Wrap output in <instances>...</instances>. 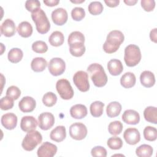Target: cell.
I'll return each instance as SVG.
<instances>
[{"label": "cell", "mask_w": 157, "mask_h": 157, "mask_svg": "<svg viewBox=\"0 0 157 157\" xmlns=\"http://www.w3.org/2000/svg\"><path fill=\"white\" fill-rule=\"evenodd\" d=\"M124 36L123 33L118 30L111 31L107 36V39L103 44V50L107 53H113L118 50L123 42Z\"/></svg>", "instance_id": "1"}, {"label": "cell", "mask_w": 157, "mask_h": 157, "mask_svg": "<svg viewBox=\"0 0 157 157\" xmlns=\"http://www.w3.org/2000/svg\"><path fill=\"white\" fill-rule=\"evenodd\" d=\"M87 71L90 74V77L93 84L97 87H102L107 82V76L105 72L103 67L98 63H93L90 64Z\"/></svg>", "instance_id": "2"}, {"label": "cell", "mask_w": 157, "mask_h": 157, "mask_svg": "<svg viewBox=\"0 0 157 157\" xmlns=\"http://www.w3.org/2000/svg\"><path fill=\"white\" fill-rule=\"evenodd\" d=\"M31 18L35 23L36 29L39 33L44 34L50 30V21L42 9L40 8L31 13Z\"/></svg>", "instance_id": "3"}, {"label": "cell", "mask_w": 157, "mask_h": 157, "mask_svg": "<svg viewBox=\"0 0 157 157\" xmlns=\"http://www.w3.org/2000/svg\"><path fill=\"white\" fill-rule=\"evenodd\" d=\"M142 58L139 47L134 44H130L124 49V60L128 67H134L139 64Z\"/></svg>", "instance_id": "4"}, {"label": "cell", "mask_w": 157, "mask_h": 157, "mask_svg": "<svg viewBox=\"0 0 157 157\" xmlns=\"http://www.w3.org/2000/svg\"><path fill=\"white\" fill-rule=\"evenodd\" d=\"M42 136L37 131H31L28 132L23 139L21 146L26 151L33 150L39 144L42 142Z\"/></svg>", "instance_id": "5"}, {"label": "cell", "mask_w": 157, "mask_h": 157, "mask_svg": "<svg viewBox=\"0 0 157 157\" xmlns=\"http://www.w3.org/2000/svg\"><path fill=\"white\" fill-rule=\"evenodd\" d=\"M56 88L63 99L69 100L74 96V90L67 79L61 78L58 80L56 83Z\"/></svg>", "instance_id": "6"}, {"label": "cell", "mask_w": 157, "mask_h": 157, "mask_svg": "<svg viewBox=\"0 0 157 157\" xmlns=\"http://www.w3.org/2000/svg\"><path fill=\"white\" fill-rule=\"evenodd\" d=\"M73 82L77 88L82 92H86L90 89L88 75L83 71H78L74 74Z\"/></svg>", "instance_id": "7"}, {"label": "cell", "mask_w": 157, "mask_h": 157, "mask_svg": "<svg viewBox=\"0 0 157 157\" xmlns=\"http://www.w3.org/2000/svg\"><path fill=\"white\" fill-rule=\"evenodd\" d=\"M88 130L86 126L80 122L72 124L69 127V135L75 140H81L85 139L87 135Z\"/></svg>", "instance_id": "8"}, {"label": "cell", "mask_w": 157, "mask_h": 157, "mask_svg": "<svg viewBox=\"0 0 157 157\" xmlns=\"http://www.w3.org/2000/svg\"><path fill=\"white\" fill-rule=\"evenodd\" d=\"M50 73L54 76H58L63 74L66 69L64 61L60 58H53L51 59L48 66Z\"/></svg>", "instance_id": "9"}, {"label": "cell", "mask_w": 157, "mask_h": 157, "mask_svg": "<svg viewBox=\"0 0 157 157\" xmlns=\"http://www.w3.org/2000/svg\"><path fill=\"white\" fill-rule=\"evenodd\" d=\"M55 123V118L50 112H44L38 117V125L39 128L44 131L50 129Z\"/></svg>", "instance_id": "10"}, {"label": "cell", "mask_w": 157, "mask_h": 157, "mask_svg": "<svg viewBox=\"0 0 157 157\" xmlns=\"http://www.w3.org/2000/svg\"><path fill=\"white\" fill-rule=\"evenodd\" d=\"M57 151V147L49 142H44L38 148L37 154L39 157H52L55 155Z\"/></svg>", "instance_id": "11"}, {"label": "cell", "mask_w": 157, "mask_h": 157, "mask_svg": "<svg viewBox=\"0 0 157 157\" xmlns=\"http://www.w3.org/2000/svg\"><path fill=\"white\" fill-rule=\"evenodd\" d=\"M123 137L126 142L129 145H136L140 140V134L139 130L134 128L126 129L123 133Z\"/></svg>", "instance_id": "12"}, {"label": "cell", "mask_w": 157, "mask_h": 157, "mask_svg": "<svg viewBox=\"0 0 157 157\" xmlns=\"http://www.w3.org/2000/svg\"><path fill=\"white\" fill-rule=\"evenodd\" d=\"M68 15L67 11L63 8H57L52 12L53 22L58 26H62L67 22Z\"/></svg>", "instance_id": "13"}, {"label": "cell", "mask_w": 157, "mask_h": 157, "mask_svg": "<svg viewBox=\"0 0 157 157\" xmlns=\"http://www.w3.org/2000/svg\"><path fill=\"white\" fill-rule=\"evenodd\" d=\"M36 106V102L31 96L23 97L18 103L20 110L24 113L33 112Z\"/></svg>", "instance_id": "14"}, {"label": "cell", "mask_w": 157, "mask_h": 157, "mask_svg": "<svg viewBox=\"0 0 157 157\" xmlns=\"http://www.w3.org/2000/svg\"><path fill=\"white\" fill-rule=\"evenodd\" d=\"M37 121L33 116L23 117L20 122V128L24 132H28L35 130L37 126Z\"/></svg>", "instance_id": "15"}, {"label": "cell", "mask_w": 157, "mask_h": 157, "mask_svg": "<svg viewBox=\"0 0 157 157\" xmlns=\"http://www.w3.org/2000/svg\"><path fill=\"white\" fill-rule=\"evenodd\" d=\"M16 26L13 21L11 19L7 18L1 26V33L6 37H9L15 35L16 33Z\"/></svg>", "instance_id": "16"}, {"label": "cell", "mask_w": 157, "mask_h": 157, "mask_svg": "<svg viewBox=\"0 0 157 157\" xmlns=\"http://www.w3.org/2000/svg\"><path fill=\"white\" fill-rule=\"evenodd\" d=\"M2 125L7 129H13L17 124V117L13 113L4 114L1 119Z\"/></svg>", "instance_id": "17"}, {"label": "cell", "mask_w": 157, "mask_h": 157, "mask_svg": "<svg viewBox=\"0 0 157 157\" xmlns=\"http://www.w3.org/2000/svg\"><path fill=\"white\" fill-rule=\"evenodd\" d=\"M121 118L124 123L128 124H137L140 121L139 113L132 109L125 110L122 115Z\"/></svg>", "instance_id": "18"}, {"label": "cell", "mask_w": 157, "mask_h": 157, "mask_svg": "<svg viewBox=\"0 0 157 157\" xmlns=\"http://www.w3.org/2000/svg\"><path fill=\"white\" fill-rule=\"evenodd\" d=\"M107 69L111 75L117 76L120 75L123 71V66L120 60L112 59L107 63Z\"/></svg>", "instance_id": "19"}, {"label": "cell", "mask_w": 157, "mask_h": 157, "mask_svg": "<svg viewBox=\"0 0 157 157\" xmlns=\"http://www.w3.org/2000/svg\"><path fill=\"white\" fill-rule=\"evenodd\" d=\"M87 109L85 105L78 104L71 107L70 114L75 119H82L87 115Z\"/></svg>", "instance_id": "20"}, {"label": "cell", "mask_w": 157, "mask_h": 157, "mask_svg": "<svg viewBox=\"0 0 157 157\" xmlns=\"http://www.w3.org/2000/svg\"><path fill=\"white\" fill-rule=\"evenodd\" d=\"M141 84L146 88L152 87L155 83V77L153 72L149 71H144L140 75Z\"/></svg>", "instance_id": "21"}, {"label": "cell", "mask_w": 157, "mask_h": 157, "mask_svg": "<svg viewBox=\"0 0 157 157\" xmlns=\"http://www.w3.org/2000/svg\"><path fill=\"white\" fill-rule=\"evenodd\" d=\"M66 137V128L64 126H58L55 128L50 132V137L52 140L56 142H61Z\"/></svg>", "instance_id": "22"}, {"label": "cell", "mask_w": 157, "mask_h": 157, "mask_svg": "<svg viewBox=\"0 0 157 157\" xmlns=\"http://www.w3.org/2000/svg\"><path fill=\"white\" fill-rule=\"evenodd\" d=\"M136 76L131 72H126L121 76L120 78V83L124 88H130L134 86L136 84Z\"/></svg>", "instance_id": "23"}, {"label": "cell", "mask_w": 157, "mask_h": 157, "mask_svg": "<svg viewBox=\"0 0 157 157\" xmlns=\"http://www.w3.org/2000/svg\"><path fill=\"white\" fill-rule=\"evenodd\" d=\"M17 30L20 36L25 38L29 37L33 33L32 25L26 21L21 22L18 25Z\"/></svg>", "instance_id": "24"}, {"label": "cell", "mask_w": 157, "mask_h": 157, "mask_svg": "<svg viewBox=\"0 0 157 157\" xmlns=\"http://www.w3.org/2000/svg\"><path fill=\"white\" fill-rule=\"evenodd\" d=\"M121 105L117 101L110 102L106 108V113L109 117L114 118L119 115L121 110Z\"/></svg>", "instance_id": "25"}, {"label": "cell", "mask_w": 157, "mask_h": 157, "mask_svg": "<svg viewBox=\"0 0 157 157\" xmlns=\"http://www.w3.org/2000/svg\"><path fill=\"white\" fill-rule=\"evenodd\" d=\"M47 66V62L42 57L34 58L31 63V67L32 70L36 72H42L45 70Z\"/></svg>", "instance_id": "26"}, {"label": "cell", "mask_w": 157, "mask_h": 157, "mask_svg": "<svg viewBox=\"0 0 157 157\" xmlns=\"http://www.w3.org/2000/svg\"><path fill=\"white\" fill-rule=\"evenodd\" d=\"M145 120L148 122L156 124L157 123V109L156 107L148 106L144 111Z\"/></svg>", "instance_id": "27"}, {"label": "cell", "mask_w": 157, "mask_h": 157, "mask_svg": "<svg viewBox=\"0 0 157 157\" xmlns=\"http://www.w3.org/2000/svg\"><path fill=\"white\" fill-rule=\"evenodd\" d=\"M48 41L51 45L54 47H59L63 45L64 43V37L61 32L59 31H55L53 32L50 36Z\"/></svg>", "instance_id": "28"}, {"label": "cell", "mask_w": 157, "mask_h": 157, "mask_svg": "<svg viewBox=\"0 0 157 157\" xmlns=\"http://www.w3.org/2000/svg\"><path fill=\"white\" fill-rule=\"evenodd\" d=\"M104 107V104L101 101H96L92 102L90 107V110L91 115L94 117H101L103 113Z\"/></svg>", "instance_id": "29"}, {"label": "cell", "mask_w": 157, "mask_h": 157, "mask_svg": "<svg viewBox=\"0 0 157 157\" xmlns=\"http://www.w3.org/2000/svg\"><path fill=\"white\" fill-rule=\"evenodd\" d=\"M23 56V53L22 50L18 48H13L10 49L7 55L9 61L12 63H17L20 62Z\"/></svg>", "instance_id": "30"}, {"label": "cell", "mask_w": 157, "mask_h": 157, "mask_svg": "<svg viewBox=\"0 0 157 157\" xmlns=\"http://www.w3.org/2000/svg\"><path fill=\"white\" fill-rule=\"evenodd\" d=\"M85 47L83 43H77L69 45L71 54L75 57L82 56L85 52Z\"/></svg>", "instance_id": "31"}, {"label": "cell", "mask_w": 157, "mask_h": 157, "mask_svg": "<svg viewBox=\"0 0 157 157\" xmlns=\"http://www.w3.org/2000/svg\"><path fill=\"white\" fill-rule=\"evenodd\" d=\"M153 149L150 145L142 144L136 150V154L139 157H150L152 155Z\"/></svg>", "instance_id": "32"}, {"label": "cell", "mask_w": 157, "mask_h": 157, "mask_svg": "<svg viewBox=\"0 0 157 157\" xmlns=\"http://www.w3.org/2000/svg\"><path fill=\"white\" fill-rule=\"evenodd\" d=\"M85 42V36L80 31H73L72 32L67 39V43L69 45L77 43H83Z\"/></svg>", "instance_id": "33"}, {"label": "cell", "mask_w": 157, "mask_h": 157, "mask_svg": "<svg viewBox=\"0 0 157 157\" xmlns=\"http://www.w3.org/2000/svg\"><path fill=\"white\" fill-rule=\"evenodd\" d=\"M123 126L121 121H114L109 123L108 126L109 132L113 136H117L120 134L123 130Z\"/></svg>", "instance_id": "34"}, {"label": "cell", "mask_w": 157, "mask_h": 157, "mask_svg": "<svg viewBox=\"0 0 157 157\" xmlns=\"http://www.w3.org/2000/svg\"><path fill=\"white\" fill-rule=\"evenodd\" d=\"M144 137L148 141H155L157 138V130L156 128L147 126L144 129Z\"/></svg>", "instance_id": "35"}, {"label": "cell", "mask_w": 157, "mask_h": 157, "mask_svg": "<svg viewBox=\"0 0 157 157\" xmlns=\"http://www.w3.org/2000/svg\"><path fill=\"white\" fill-rule=\"evenodd\" d=\"M88 9L89 12L93 15L101 14L104 9L103 5L99 1H93L88 5Z\"/></svg>", "instance_id": "36"}, {"label": "cell", "mask_w": 157, "mask_h": 157, "mask_svg": "<svg viewBox=\"0 0 157 157\" xmlns=\"http://www.w3.org/2000/svg\"><path fill=\"white\" fill-rule=\"evenodd\" d=\"M57 101L56 95L52 92L46 93L42 98V102L47 107H52L53 106Z\"/></svg>", "instance_id": "37"}, {"label": "cell", "mask_w": 157, "mask_h": 157, "mask_svg": "<svg viewBox=\"0 0 157 157\" xmlns=\"http://www.w3.org/2000/svg\"><path fill=\"white\" fill-rule=\"evenodd\" d=\"M107 145L112 150H119L123 146V141L118 137H112L107 140Z\"/></svg>", "instance_id": "38"}, {"label": "cell", "mask_w": 157, "mask_h": 157, "mask_svg": "<svg viewBox=\"0 0 157 157\" xmlns=\"http://www.w3.org/2000/svg\"><path fill=\"white\" fill-rule=\"evenodd\" d=\"M33 50L37 53H44L48 50L47 44L42 40H37L32 44Z\"/></svg>", "instance_id": "39"}, {"label": "cell", "mask_w": 157, "mask_h": 157, "mask_svg": "<svg viewBox=\"0 0 157 157\" xmlns=\"http://www.w3.org/2000/svg\"><path fill=\"white\" fill-rule=\"evenodd\" d=\"M13 99L9 96H4L1 99L0 107L2 110H7L13 107Z\"/></svg>", "instance_id": "40"}, {"label": "cell", "mask_w": 157, "mask_h": 157, "mask_svg": "<svg viewBox=\"0 0 157 157\" xmlns=\"http://www.w3.org/2000/svg\"><path fill=\"white\" fill-rule=\"evenodd\" d=\"M85 16V10L80 7H74L71 11V17L75 21H81Z\"/></svg>", "instance_id": "41"}, {"label": "cell", "mask_w": 157, "mask_h": 157, "mask_svg": "<svg viewBox=\"0 0 157 157\" xmlns=\"http://www.w3.org/2000/svg\"><path fill=\"white\" fill-rule=\"evenodd\" d=\"M21 95L20 90L16 86H9L6 91V96H9L13 99L14 100L18 99V98Z\"/></svg>", "instance_id": "42"}, {"label": "cell", "mask_w": 157, "mask_h": 157, "mask_svg": "<svg viewBox=\"0 0 157 157\" xmlns=\"http://www.w3.org/2000/svg\"><path fill=\"white\" fill-rule=\"evenodd\" d=\"M40 2L38 0H28L25 2V7L31 13L40 9Z\"/></svg>", "instance_id": "43"}, {"label": "cell", "mask_w": 157, "mask_h": 157, "mask_svg": "<svg viewBox=\"0 0 157 157\" xmlns=\"http://www.w3.org/2000/svg\"><path fill=\"white\" fill-rule=\"evenodd\" d=\"M91 154L94 157H105L107 156V150L102 146H96L91 149Z\"/></svg>", "instance_id": "44"}, {"label": "cell", "mask_w": 157, "mask_h": 157, "mask_svg": "<svg viewBox=\"0 0 157 157\" xmlns=\"http://www.w3.org/2000/svg\"><path fill=\"white\" fill-rule=\"evenodd\" d=\"M140 4L142 7L146 12L152 11L155 7V1L154 0H142Z\"/></svg>", "instance_id": "45"}, {"label": "cell", "mask_w": 157, "mask_h": 157, "mask_svg": "<svg viewBox=\"0 0 157 157\" xmlns=\"http://www.w3.org/2000/svg\"><path fill=\"white\" fill-rule=\"evenodd\" d=\"M104 2L106 4V5L110 7H117L119 3V0H105Z\"/></svg>", "instance_id": "46"}, {"label": "cell", "mask_w": 157, "mask_h": 157, "mask_svg": "<svg viewBox=\"0 0 157 157\" xmlns=\"http://www.w3.org/2000/svg\"><path fill=\"white\" fill-rule=\"evenodd\" d=\"M59 2V0H45L44 1V3L47 6H50V7H53L55 6L56 5H58Z\"/></svg>", "instance_id": "47"}, {"label": "cell", "mask_w": 157, "mask_h": 157, "mask_svg": "<svg viewBox=\"0 0 157 157\" xmlns=\"http://www.w3.org/2000/svg\"><path fill=\"white\" fill-rule=\"evenodd\" d=\"M156 31H157V29L154 28L150 31V38L151 39V40L154 42L155 43H156V42H157V40H156V39H157V37H156L157 32H156Z\"/></svg>", "instance_id": "48"}, {"label": "cell", "mask_w": 157, "mask_h": 157, "mask_svg": "<svg viewBox=\"0 0 157 157\" xmlns=\"http://www.w3.org/2000/svg\"><path fill=\"white\" fill-rule=\"evenodd\" d=\"M137 0H124V2L128 6H134L137 2Z\"/></svg>", "instance_id": "49"}, {"label": "cell", "mask_w": 157, "mask_h": 157, "mask_svg": "<svg viewBox=\"0 0 157 157\" xmlns=\"http://www.w3.org/2000/svg\"><path fill=\"white\" fill-rule=\"evenodd\" d=\"M71 2H73V3H75V4H79V3H82V2H85V0H71Z\"/></svg>", "instance_id": "50"}]
</instances>
